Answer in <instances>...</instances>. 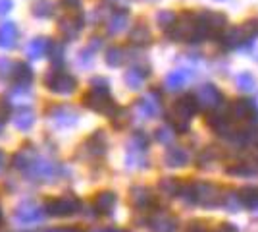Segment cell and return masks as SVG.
<instances>
[{"label": "cell", "mask_w": 258, "mask_h": 232, "mask_svg": "<svg viewBox=\"0 0 258 232\" xmlns=\"http://www.w3.org/2000/svg\"><path fill=\"white\" fill-rule=\"evenodd\" d=\"M173 41H203L208 37V31L203 25L199 16H193L189 12L181 14L175 23L172 25V29L168 31Z\"/></svg>", "instance_id": "1"}, {"label": "cell", "mask_w": 258, "mask_h": 232, "mask_svg": "<svg viewBox=\"0 0 258 232\" xmlns=\"http://www.w3.org/2000/svg\"><path fill=\"white\" fill-rule=\"evenodd\" d=\"M199 111V103L195 99V95H185L173 105V111L170 114V122L173 124V130L177 132H187L189 130V122Z\"/></svg>", "instance_id": "2"}, {"label": "cell", "mask_w": 258, "mask_h": 232, "mask_svg": "<svg viewBox=\"0 0 258 232\" xmlns=\"http://www.w3.org/2000/svg\"><path fill=\"white\" fill-rule=\"evenodd\" d=\"M44 85L56 95H72L77 89V81L72 74L62 72L60 68H56V70H50L44 76Z\"/></svg>", "instance_id": "3"}, {"label": "cell", "mask_w": 258, "mask_h": 232, "mask_svg": "<svg viewBox=\"0 0 258 232\" xmlns=\"http://www.w3.org/2000/svg\"><path fill=\"white\" fill-rule=\"evenodd\" d=\"M224 199L222 190L216 184L210 182H197L195 184V205H203V207H218Z\"/></svg>", "instance_id": "4"}, {"label": "cell", "mask_w": 258, "mask_h": 232, "mask_svg": "<svg viewBox=\"0 0 258 232\" xmlns=\"http://www.w3.org/2000/svg\"><path fill=\"white\" fill-rule=\"evenodd\" d=\"M79 207H81V203L74 194H66V196L46 201V213L52 217H70V215L77 213Z\"/></svg>", "instance_id": "5"}, {"label": "cell", "mask_w": 258, "mask_h": 232, "mask_svg": "<svg viewBox=\"0 0 258 232\" xmlns=\"http://www.w3.org/2000/svg\"><path fill=\"white\" fill-rule=\"evenodd\" d=\"M48 120L54 128H74L77 122H79V112L74 107H68V105H60V107H54L48 111Z\"/></svg>", "instance_id": "6"}, {"label": "cell", "mask_w": 258, "mask_h": 232, "mask_svg": "<svg viewBox=\"0 0 258 232\" xmlns=\"http://www.w3.org/2000/svg\"><path fill=\"white\" fill-rule=\"evenodd\" d=\"M195 99L199 103V107L214 111L222 105V93L214 83H203L201 87L195 91Z\"/></svg>", "instance_id": "7"}, {"label": "cell", "mask_w": 258, "mask_h": 232, "mask_svg": "<svg viewBox=\"0 0 258 232\" xmlns=\"http://www.w3.org/2000/svg\"><path fill=\"white\" fill-rule=\"evenodd\" d=\"M43 215L44 211L33 203V201H22L16 211H14V221L22 222V224H35V222H41L43 221Z\"/></svg>", "instance_id": "8"}, {"label": "cell", "mask_w": 258, "mask_h": 232, "mask_svg": "<svg viewBox=\"0 0 258 232\" xmlns=\"http://www.w3.org/2000/svg\"><path fill=\"white\" fill-rule=\"evenodd\" d=\"M85 105L95 112H102V114H108V116H114L116 114V105L114 101L110 99V95H104V93H97V91H89L85 97Z\"/></svg>", "instance_id": "9"}, {"label": "cell", "mask_w": 258, "mask_h": 232, "mask_svg": "<svg viewBox=\"0 0 258 232\" xmlns=\"http://www.w3.org/2000/svg\"><path fill=\"white\" fill-rule=\"evenodd\" d=\"M27 172L33 174V176L44 178V180H52V178H56L60 172H62V168L56 165V163H52V161L43 159V157H39V155H37Z\"/></svg>", "instance_id": "10"}, {"label": "cell", "mask_w": 258, "mask_h": 232, "mask_svg": "<svg viewBox=\"0 0 258 232\" xmlns=\"http://www.w3.org/2000/svg\"><path fill=\"white\" fill-rule=\"evenodd\" d=\"M81 149H83L89 157H93V159L104 157V153H106V133L102 132V130L93 132L85 140V144L81 145Z\"/></svg>", "instance_id": "11"}, {"label": "cell", "mask_w": 258, "mask_h": 232, "mask_svg": "<svg viewBox=\"0 0 258 232\" xmlns=\"http://www.w3.org/2000/svg\"><path fill=\"white\" fill-rule=\"evenodd\" d=\"M206 124L214 130L218 135H227V137H233L235 135V130H233V120L229 114H224V112H214L206 118Z\"/></svg>", "instance_id": "12"}, {"label": "cell", "mask_w": 258, "mask_h": 232, "mask_svg": "<svg viewBox=\"0 0 258 232\" xmlns=\"http://www.w3.org/2000/svg\"><path fill=\"white\" fill-rule=\"evenodd\" d=\"M199 18H201L203 25L206 27L208 35H218L220 37V35L226 31L227 18L224 14H220V12H203Z\"/></svg>", "instance_id": "13"}, {"label": "cell", "mask_w": 258, "mask_h": 232, "mask_svg": "<svg viewBox=\"0 0 258 232\" xmlns=\"http://www.w3.org/2000/svg\"><path fill=\"white\" fill-rule=\"evenodd\" d=\"M193 76L195 74L191 72V70H187V68H179V70H173V72H170V74L166 76L164 85H166V89H170V91H179L181 87L187 85V81H189Z\"/></svg>", "instance_id": "14"}, {"label": "cell", "mask_w": 258, "mask_h": 232, "mask_svg": "<svg viewBox=\"0 0 258 232\" xmlns=\"http://www.w3.org/2000/svg\"><path fill=\"white\" fill-rule=\"evenodd\" d=\"M129 201L135 209H147L151 207L154 198H152V192L145 186H133L129 190Z\"/></svg>", "instance_id": "15"}, {"label": "cell", "mask_w": 258, "mask_h": 232, "mask_svg": "<svg viewBox=\"0 0 258 232\" xmlns=\"http://www.w3.org/2000/svg\"><path fill=\"white\" fill-rule=\"evenodd\" d=\"M18 25L14 22H2L0 23V49H6V51H10L16 47L18 43Z\"/></svg>", "instance_id": "16"}, {"label": "cell", "mask_w": 258, "mask_h": 232, "mask_svg": "<svg viewBox=\"0 0 258 232\" xmlns=\"http://www.w3.org/2000/svg\"><path fill=\"white\" fill-rule=\"evenodd\" d=\"M135 111H137V114L143 116V118H154V116H158V112H160V101L156 99L154 95H147V97H143V99L137 101Z\"/></svg>", "instance_id": "17"}, {"label": "cell", "mask_w": 258, "mask_h": 232, "mask_svg": "<svg viewBox=\"0 0 258 232\" xmlns=\"http://www.w3.org/2000/svg\"><path fill=\"white\" fill-rule=\"evenodd\" d=\"M81 29H83V16L81 14L70 16V18L60 22V33L64 35L66 39H76Z\"/></svg>", "instance_id": "18"}, {"label": "cell", "mask_w": 258, "mask_h": 232, "mask_svg": "<svg viewBox=\"0 0 258 232\" xmlns=\"http://www.w3.org/2000/svg\"><path fill=\"white\" fill-rule=\"evenodd\" d=\"M116 203H118L116 192L104 190V192L97 194V198H95V211L102 213V215H108V213H112V209L116 207Z\"/></svg>", "instance_id": "19"}, {"label": "cell", "mask_w": 258, "mask_h": 232, "mask_svg": "<svg viewBox=\"0 0 258 232\" xmlns=\"http://www.w3.org/2000/svg\"><path fill=\"white\" fill-rule=\"evenodd\" d=\"M164 163H166V166H170V168L185 166L189 163V153H187L183 147L173 145V147H170V149L166 151V155H164Z\"/></svg>", "instance_id": "20"}, {"label": "cell", "mask_w": 258, "mask_h": 232, "mask_svg": "<svg viewBox=\"0 0 258 232\" xmlns=\"http://www.w3.org/2000/svg\"><path fill=\"white\" fill-rule=\"evenodd\" d=\"M252 111H254V105L247 99H239L233 101L229 105V111L227 114L231 116V120H245L248 116H252Z\"/></svg>", "instance_id": "21"}, {"label": "cell", "mask_w": 258, "mask_h": 232, "mask_svg": "<svg viewBox=\"0 0 258 232\" xmlns=\"http://www.w3.org/2000/svg\"><path fill=\"white\" fill-rule=\"evenodd\" d=\"M151 74V68H141V66H133L129 68L127 72H125V83H127L129 89H139L143 83H145V79L149 77Z\"/></svg>", "instance_id": "22"}, {"label": "cell", "mask_w": 258, "mask_h": 232, "mask_svg": "<svg viewBox=\"0 0 258 232\" xmlns=\"http://www.w3.org/2000/svg\"><path fill=\"white\" fill-rule=\"evenodd\" d=\"M127 23H129L127 12H123V10L114 12V14L108 18L106 31L110 35H118V33H121L123 29H127Z\"/></svg>", "instance_id": "23"}, {"label": "cell", "mask_w": 258, "mask_h": 232, "mask_svg": "<svg viewBox=\"0 0 258 232\" xmlns=\"http://www.w3.org/2000/svg\"><path fill=\"white\" fill-rule=\"evenodd\" d=\"M50 41L46 39V37H35L33 41H29V44H27V55H29V58H35V60H39V58H43L48 51H50Z\"/></svg>", "instance_id": "24"}, {"label": "cell", "mask_w": 258, "mask_h": 232, "mask_svg": "<svg viewBox=\"0 0 258 232\" xmlns=\"http://www.w3.org/2000/svg\"><path fill=\"white\" fill-rule=\"evenodd\" d=\"M149 224H151L152 232H173L177 228V221L173 217H170V215H166V213H160V215L152 217Z\"/></svg>", "instance_id": "25"}, {"label": "cell", "mask_w": 258, "mask_h": 232, "mask_svg": "<svg viewBox=\"0 0 258 232\" xmlns=\"http://www.w3.org/2000/svg\"><path fill=\"white\" fill-rule=\"evenodd\" d=\"M35 112L31 109H22V111L16 112V116L12 118L14 122V126L18 128V130H22V132H27V130H31L33 126H35Z\"/></svg>", "instance_id": "26"}, {"label": "cell", "mask_w": 258, "mask_h": 232, "mask_svg": "<svg viewBox=\"0 0 258 232\" xmlns=\"http://www.w3.org/2000/svg\"><path fill=\"white\" fill-rule=\"evenodd\" d=\"M35 157H37V151L31 149V147H25V149H22V151H18V153L14 155V166H16L18 170L27 172L31 163L35 161Z\"/></svg>", "instance_id": "27"}, {"label": "cell", "mask_w": 258, "mask_h": 232, "mask_svg": "<svg viewBox=\"0 0 258 232\" xmlns=\"http://www.w3.org/2000/svg\"><path fill=\"white\" fill-rule=\"evenodd\" d=\"M129 39H131V43L133 44H139V47H145V44H151V29L145 25V23H137L133 29H131V33H129Z\"/></svg>", "instance_id": "28"}, {"label": "cell", "mask_w": 258, "mask_h": 232, "mask_svg": "<svg viewBox=\"0 0 258 232\" xmlns=\"http://www.w3.org/2000/svg\"><path fill=\"white\" fill-rule=\"evenodd\" d=\"M158 190H160V194H164L166 198H175V196H179V192H181V184H179L177 178L166 176V178H160Z\"/></svg>", "instance_id": "29"}, {"label": "cell", "mask_w": 258, "mask_h": 232, "mask_svg": "<svg viewBox=\"0 0 258 232\" xmlns=\"http://www.w3.org/2000/svg\"><path fill=\"white\" fill-rule=\"evenodd\" d=\"M54 12H56V10H54L52 0H37V2L33 4V8H31L33 16H35V18H41V20L54 16Z\"/></svg>", "instance_id": "30"}, {"label": "cell", "mask_w": 258, "mask_h": 232, "mask_svg": "<svg viewBox=\"0 0 258 232\" xmlns=\"http://www.w3.org/2000/svg\"><path fill=\"white\" fill-rule=\"evenodd\" d=\"M220 39H222V44L227 47V49H233V47H239V44H243V37H241V29L239 27H229L227 31L220 35Z\"/></svg>", "instance_id": "31"}, {"label": "cell", "mask_w": 258, "mask_h": 232, "mask_svg": "<svg viewBox=\"0 0 258 232\" xmlns=\"http://www.w3.org/2000/svg\"><path fill=\"white\" fill-rule=\"evenodd\" d=\"M241 37H243V43H250L258 37V18L247 20L245 23H241Z\"/></svg>", "instance_id": "32"}, {"label": "cell", "mask_w": 258, "mask_h": 232, "mask_svg": "<svg viewBox=\"0 0 258 232\" xmlns=\"http://www.w3.org/2000/svg\"><path fill=\"white\" fill-rule=\"evenodd\" d=\"M241 203L248 209H258V188H243L239 192Z\"/></svg>", "instance_id": "33"}, {"label": "cell", "mask_w": 258, "mask_h": 232, "mask_svg": "<svg viewBox=\"0 0 258 232\" xmlns=\"http://www.w3.org/2000/svg\"><path fill=\"white\" fill-rule=\"evenodd\" d=\"M14 77H16V81L18 83H22V85H29L33 79V70L31 66H27V64H16V70H14Z\"/></svg>", "instance_id": "34"}, {"label": "cell", "mask_w": 258, "mask_h": 232, "mask_svg": "<svg viewBox=\"0 0 258 232\" xmlns=\"http://www.w3.org/2000/svg\"><path fill=\"white\" fill-rule=\"evenodd\" d=\"M106 64L108 66H114L118 68L123 64V60H125V51L123 49H119V47H112V49H108L106 53Z\"/></svg>", "instance_id": "35"}, {"label": "cell", "mask_w": 258, "mask_h": 232, "mask_svg": "<svg viewBox=\"0 0 258 232\" xmlns=\"http://www.w3.org/2000/svg\"><path fill=\"white\" fill-rule=\"evenodd\" d=\"M175 20H177V16L170 10H160L156 14V23H158V27H162L164 31H170L172 25L175 23Z\"/></svg>", "instance_id": "36"}, {"label": "cell", "mask_w": 258, "mask_h": 232, "mask_svg": "<svg viewBox=\"0 0 258 232\" xmlns=\"http://www.w3.org/2000/svg\"><path fill=\"white\" fill-rule=\"evenodd\" d=\"M237 87L241 89V91H245V93H248V91H254L256 81H254V77L250 76L248 72H243V74L237 76Z\"/></svg>", "instance_id": "37"}, {"label": "cell", "mask_w": 258, "mask_h": 232, "mask_svg": "<svg viewBox=\"0 0 258 232\" xmlns=\"http://www.w3.org/2000/svg\"><path fill=\"white\" fill-rule=\"evenodd\" d=\"M173 137H175V132H173L170 126H162L156 130V140L164 145H170L173 142Z\"/></svg>", "instance_id": "38"}, {"label": "cell", "mask_w": 258, "mask_h": 232, "mask_svg": "<svg viewBox=\"0 0 258 232\" xmlns=\"http://www.w3.org/2000/svg\"><path fill=\"white\" fill-rule=\"evenodd\" d=\"M14 70H16V64L12 62L10 58L0 56V79L12 77V76H14Z\"/></svg>", "instance_id": "39"}, {"label": "cell", "mask_w": 258, "mask_h": 232, "mask_svg": "<svg viewBox=\"0 0 258 232\" xmlns=\"http://www.w3.org/2000/svg\"><path fill=\"white\" fill-rule=\"evenodd\" d=\"M91 91H97V93H110V81L106 77H93L91 79Z\"/></svg>", "instance_id": "40"}, {"label": "cell", "mask_w": 258, "mask_h": 232, "mask_svg": "<svg viewBox=\"0 0 258 232\" xmlns=\"http://www.w3.org/2000/svg\"><path fill=\"white\" fill-rule=\"evenodd\" d=\"M48 53H50V60L54 64H62L64 62V44L62 43H52Z\"/></svg>", "instance_id": "41"}, {"label": "cell", "mask_w": 258, "mask_h": 232, "mask_svg": "<svg viewBox=\"0 0 258 232\" xmlns=\"http://www.w3.org/2000/svg\"><path fill=\"white\" fill-rule=\"evenodd\" d=\"M222 203H224L229 211L241 209V205H243V203H241V198H239V194H227V196H224Z\"/></svg>", "instance_id": "42"}, {"label": "cell", "mask_w": 258, "mask_h": 232, "mask_svg": "<svg viewBox=\"0 0 258 232\" xmlns=\"http://www.w3.org/2000/svg\"><path fill=\"white\" fill-rule=\"evenodd\" d=\"M93 53H95V51H93L91 47H87L85 51H81V53L77 55V64H79V66H83V68L91 66V62H93V58H95Z\"/></svg>", "instance_id": "43"}, {"label": "cell", "mask_w": 258, "mask_h": 232, "mask_svg": "<svg viewBox=\"0 0 258 232\" xmlns=\"http://www.w3.org/2000/svg\"><path fill=\"white\" fill-rule=\"evenodd\" d=\"M214 159H216V149H214V147H206L205 153L199 157V165L208 166V163H212Z\"/></svg>", "instance_id": "44"}, {"label": "cell", "mask_w": 258, "mask_h": 232, "mask_svg": "<svg viewBox=\"0 0 258 232\" xmlns=\"http://www.w3.org/2000/svg\"><path fill=\"white\" fill-rule=\"evenodd\" d=\"M112 122H114L118 128L125 126V124L129 122V112L125 111V109H119V111H116V114L112 116Z\"/></svg>", "instance_id": "45"}, {"label": "cell", "mask_w": 258, "mask_h": 232, "mask_svg": "<svg viewBox=\"0 0 258 232\" xmlns=\"http://www.w3.org/2000/svg\"><path fill=\"white\" fill-rule=\"evenodd\" d=\"M227 172L229 174H235V176H250L252 174V168H248L245 165H237V166H229Z\"/></svg>", "instance_id": "46"}, {"label": "cell", "mask_w": 258, "mask_h": 232, "mask_svg": "<svg viewBox=\"0 0 258 232\" xmlns=\"http://www.w3.org/2000/svg\"><path fill=\"white\" fill-rule=\"evenodd\" d=\"M8 116H10V101L0 99V124L6 122Z\"/></svg>", "instance_id": "47"}, {"label": "cell", "mask_w": 258, "mask_h": 232, "mask_svg": "<svg viewBox=\"0 0 258 232\" xmlns=\"http://www.w3.org/2000/svg\"><path fill=\"white\" fill-rule=\"evenodd\" d=\"M187 232H208V228H206L205 222L195 221V222H191V224L187 226Z\"/></svg>", "instance_id": "48"}, {"label": "cell", "mask_w": 258, "mask_h": 232, "mask_svg": "<svg viewBox=\"0 0 258 232\" xmlns=\"http://www.w3.org/2000/svg\"><path fill=\"white\" fill-rule=\"evenodd\" d=\"M12 0H0V16H4V14H8L12 10Z\"/></svg>", "instance_id": "49"}, {"label": "cell", "mask_w": 258, "mask_h": 232, "mask_svg": "<svg viewBox=\"0 0 258 232\" xmlns=\"http://www.w3.org/2000/svg\"><path fill=\"white\" fill-rule=\"evenodd\" d=\"M214 232H237L235 228H233V226H231V224H222V226H220V228H216Z\"/></svg>", "instance_id": "50"}, {"label": "cell", "mask_w": 258, "mask_h": 232, "mask_svg": "<svg viewBox=\"0 0 258 232\" xmlns=\"http://www.w3.org/2000/svg\"><path fill=\"white\" fill-rule=\"evenodd\" d=\"M64 4L68 8H79V0H64Z\"/></svg>", "instance_id": "51"}, {"label": "cell", "mask_w": 258, "mask_h": 232, "mask_svg": "<svg viewBox=\"0 0 258 232\" xmlns=\"http://www.w3.org/2000/svg\"><path fill=\"white\" fill-rule=\"evenodd\" d=\"M91 232H123V230H119V228H95V230Z\"/></svg>", "instance_id": "52"}, {"label": "cell", "mask_w": 258, "mask_h": 232, "mask_svg": "<svg viewBox=\"0 0 258 232\" xmlns=\"http://www.w3.org/2000/svg\"><path fill=\"white\" fill-rule=\"evenodd\" d=\"M4 165H6V155L0 151V170L4 168Z\"/></svg>", "instance_id": "53"}, {"label": "cell", "mask_w": 258, "mask_h": 232, "mask_svg": "<svg viewBox=\"0 0 258 232\" xmlns=\"http://www.w3.org/2000/svg\"><path fill=\"white\" fill-rule=\"evenodd\" d=\"M252 105H254V109L258 111V95H256V99H254V103H252Z\"/></svg>", "instance_id": "54"}, {"label": "cell", "mask_w": 258, "mask_h": 232, "mask_svg": "<svg viewBox=\"0 0 258 232\" xmlns=\"http://www.w3.org/2000/svg\"><path fill=\"white\" fill-rule=\"evenodd\" d=\"M2 217H4V215H2V209H0V222H2Z\"/></svg>", "instance_id": "55"}]
</instances>
